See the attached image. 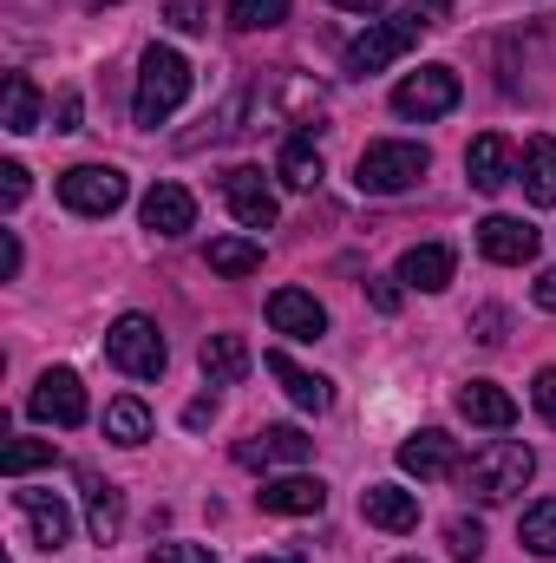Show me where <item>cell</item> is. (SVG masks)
Here are the masks:
<instances>
[{"instance_id": "obj_20", "label": "cell", "mask_w": 556, "mask_h": 563, "mask_svg": "<svg viewBox=\"0 0 556 563\" xmlns=\"http://www.w3.org/2000/svg\"><path fill=\"white\" fill-rule=\"evenodd\" d=\"M86 531H92V544H119V531H125V492L99 472H86Z\"/></svg>"}, {"instance_id": "obj_4", "label": "cell", "mask_w": 556, "mask_h": 563, "mask_svg": "<svg viewBox=\"0 0 556 563\" xmlns=\"http://www.w3.org/2000/svg\"><path fill=\"white\" fill-rule=\"evenodd\" d=\"M419 33H425V13H419V7L393 13V20H374V26H367V33H360L354 46H347V59H341V66H347V79L387 73V66H393V59H400V53L413 46Z\"/></svg>"}, {"instance_id": "obj_22", "label": "cell", "mask_w": 556, "mask_h": 563, "mask_svg": "<svg viewBox=\"0 0 556 563\" xmlns=\"http://www.w3.org/2000/svg\"><path fill=\"white\" fill-rule=\"evenodd\" d=\"M458 413L471 426H491V432H504V426L518 420V400L498 387V380H465L458 387Z\"/></svg>"}, {"instance_id": "obj_36", "label": "cell", "mask_w": 556, "mask_h": 563, "mask_svg": "<svg viewBox=\"0 0 556 563\" xmlns=\"http://www.w3.org/2000/svg\"><path fill=\"white\" fill-rule=\"evenodd\" d=\"M504 328H511V314H504V308H478V314H471V334H478L485 347H498V341H504Z\"/></svg>"}, {"instance_id": "obj_3", "label": "cell", "mask_w": 556, "mask_h": 563, "mask_svg": "<svg viewBox=\"0 0 556 563\" xmlns=\"http://www.w3.org/2000/svg\"><path fill=\"white\" fill-rule=\"evenodd\" d=\"M425 170H432V151L425 144L374 139L360 151V164H354V184H360V197H400V190H413Z\"/></svg>"}, {"instance_id": "obj_2", "label": "cell", "mask_w": 556, "mask_h": 563, "mask_svg": "<svg viewBox=\"0 0 556 563\" xmlns=\"http://www.w3.org/2000/svg\"><path fill=\"white\" fill-rule=\"evenodd\" d=\"M531 478H537V452H531L524 439H491V445L471 452V465H465V492H471L478 505H511Z\"/></svg>"}, {"instance_id": "obj_23", "label": "cell", "mask_w": 556, "mask_h": 563, "mask_svg": "<svg viewBox=\"0 0 556 563\" xmlns=\"http://www.w3.org/2000/svg\"><path fill=\"white\" fill-rule=\"evenodd\" d=\"M276 177L288 184V190H314V184L327 177L314 132H294V139H281V151H276Z\"/></svg>"}, {"instance_id": "obj_11", "label": "cell", "mask_w": 556, "mask_h": 563, "mask_svg": "<svg viewBox=\"0 0 556 563\" xmlns=\"http://www.w3.org/2000/svg\"><path fill=\"white\" fill-rule=\"evenodd\" d=\"M465 177H471V190H485V197H498L511 177H518V151L504 132H485V139L465 144Z\"/></svg>"}, {"instance_id": "obj_17", "label": "cell", "mask_w": 556, "mask_h": 563, "mask_svg": "<svg viewBox=\"0 0 556 563\" xmlns=\"http://www.w3.org/2000/svg\"><path fill=\"white\" fill-rule=\"evenodd\" d=\"M13 505H20V518L33 525V544H40V551H66V544H73V511H66V498H53V492H13Z\"/></svg>"}, {"instance_id": "obj_6", "label": "cell", "mask_w": 556, "mask_h": 563, "mask_svg": "<svg viewBox=\"0 0 556 563\" xmlns=\"http://www.w3.org/2000/svg\"><path fill=\"white\" fill-rule=\"evenodd\" d=\"M125 170H112V164H73L66 177H59V203L73 210V217H112L119 203H125Z\"/></svg>"}, {"instance_id": "obj_29", "label": "cell", "mask_w": 556, "mask_h": 563, "mask_svg": "<svg viewBox=\"0 0 556 563\" xmlns=\"http://www.w3.org/2000/svg\"><path fill=\"white\" fill-rule=\"evenodd\" d=\"M105 439H119V445H144V439H151V407L132 400V394L112 400V407H105Z\"/></svg>"}, {"instance_id": "obj_39", "label": "cell", "mask_w": 556, "mask_h": 563, "mask_svg": "<svg viewBox=\"0 0 556 563\" xmlns=\"http://www.w3.org/2000/svg\"><path fill=\"white\" fill-rule=\"evenodd\" d=\"M210 420H216V394H197V400L184 407V426H190V432H203Z\"/></svg>"}, {"instance_id": "obj_33", "label": "cell", "mask_w": 556, "mask_h": 563, "mask_svg": "<svg viewBox=\"0 0 556 563\" xmlns=\"http://www.w3.org/2000/svg\"><path fill=\"white\" fill-rule=\"evenodd\" d=\"M151 563H216L210 544H177V538H164V544H151Z\"/></svg>"}, {"instance_id": "obj_28", "label": "cell", "mask_w": 556, "mask_h": 563, "mask_svg": "<svg viewBox=\"0 0 556 563\" xmlns=\"http://www.w3.org/2000/svg\"><path fill=\"white\" fill-rule=\"evenodd\" d=\"M518 544L531 558H556V498H537L524 518H518Z\"/></svg>"}, {"instance_id": "obj_32", "label": "cell", "mask_w": 556, "mask_h": 563, "mask_svg": "<svg viewBox=\"0 0 556 563\" xmlns=\"http://www.w3.org/2000/svg\"><path fill=\"white\" fill-rule=\"evenodd\" d=\"M445 551L458 563H478L485 558V525H478V518H452V525H445Z\"/></svg>"}, {"instance_id": "obj_19", "label": "cell", "mask_w": 556, "mask_h": 563, "mask_svg": "<svg viewBox=\"0 0 556 563\" xmlns=\"http://www.w3.org/2000/svg\"><path fill=\"white\" fill-rule=\"evenodd\" d=\"M360 518H367L374 531L407 538V531H419V498L407 485H367V492H360Z\"/></svg>"}, {"instance_id": "obj_24", "label": "cell", "mask_w": 556, "mask_h": 563, "mask_svg": "<svg viewBox=\"0 0 556 563\" xmlns=\"http://www.w3.org/2000/svg\"><path fill=\"white\" fill-rule=\"evenodd\" d=\"M197 361H203V380H210V387H236V380L249 374V361H256V354H249V341H243V334H210Z\"/></svg>"}, {"instance_id": "obj_18", "label": "cell", "mask_w": 556, "mask_h": 563, "mask_svg": "<svg viewBox=\"0 0 556 563\" xmlns=\"http://www.w3.org/2000/svg\"><path fill=\"white\" fill-rule=\"evenodd\" d=\"M256 505L276 511V518H314V511L327 505V485L308 478V472H281V478H269V485L256 492Z\"/></svg>"}, {"instance_id": "obj_14", "label": "cell", "mask_w": 556, "mask_h": 563, "mask_svg": "<svg viewBox=\"0 0 556 563\" xmlns=\"http://www.w3.org/2000/svg\"><path fill=\"white\" fill-rule=\"evenodd\" d=\"M236 459L243 465H308L314 459V439L301 426H263V432H249L236 445Z\"/></svg>"}, {"instance_id": "obj_5", "label": "cell", "mask_w": 556, "mask_h": 563, "mask_svg": "<svg viewBox=\"0 0 556 563\" xmlns=\"http://www.w3.org/2000/svg\"><path fill=\"white\" fill-rule=\"evenodd\" d=\"M105 361L119 374H132V380H157L164 361H170V347H164V334H157L151 314H119L112 334H105Z\"/></svg>"}, {"instance_id": "obj_15", "label": "cell", "mask_w": 556, "mask_h": 563, "mask_svg": "<svg viewBox=\"0 0 556 563\" xmlns=\"http://www.w3.org/2000/svg\"><path fill=\"white\" fill-rule=\"evenodd\" d=\"M269 328L288 334V341H321L327 334V308L308 288H276L269 295Z\"/></svg>"}, {"instance_id": "obj_16", "label": "cell", "mask_w": 556, "mask_h": 563, "mask_svg": "<svg viewBox=\"0 0 556 563\" xmlns=\"http://www.w3.org/2000/svg\"><path fill=\"white\" fill-rule=\"evenodd\" d=\"M263 367L276 374V380H281V394H288V400H294L301 413H327V407H334V380L308 374V367H301L294 354H281V347H269V354H263Z\"/></svg>"}, {"instance_id": "obj_42", "label": "cell", "mask_w": 556, "mask_h": 563, "mask_svg": "<svg viewBox=\"0 0 556 563\" xmlns=\"http://www.w3.org/2000/svg\"><path fill=\"white\" fill-rule=\"evenodd\" d=\"M531 301H537V308H551V314H556V269H544V276L531 282Z\"/></svg>"}, {"instance_id": "obj_9", "label": "cell", "mask_w": 556, "mask_h": 563, "mask_svg": "<svg viewBox=\"0 0 556 563\" xmlns=\"http://www.w3.org/2000/svg\"><path fill=\"white\" fill-rule=\"evenodd\" d=\"M223 203H230V217H236L243 230H276V217H281L276 190H269V177H263L256 164L223 170Z\"/></svg>"}, {"instance_id": "obj_37", "label": "cell", "mask_w": 556, "mask_h": 563, "mask_svg": "<svg viewBox=\"0 0 556 563\" xmlns=\"http://www.w3.org/2000/svg\"><path fill=\"white\" fill-rule=\"evenodd\" d=\"M79 119H86V99L79 92H59L53 99V132H79Z\"/></svg>"}, {"instance_id": "obj_27", "label": "cell", "mask_w": 556, "mask_h": 563, "mask_svg": "<svg viewBox=\"0 0 556 563\" xmlns=\"http://www.w3.org/2000/svg\"><path fill=\"white\" fill-rule=\"evenodd\" d=\"M210 269H216V276H256V269H263V243H256V236H216V243H210Z\"/></svg>"}, {"instance_id": "obj_21", "label": "cell", "mask_w": 556, "mask_h": 563, "mask_svg": "<svg viewBox=\"0 0 556 563\" xmlns=\"http://www.w3.org/2000/svg\"><path fill=\"white\" fill-rule=\"evenodd\" d=\"M452 269H458V256H452L445 243H413V250L400 256V282H407V288H419V295L452 288Z\"/></svg>"}, {"instance_id": "obj_8", "label": "cell", "mask_w": 556, "mask_h": 563, "mask_svg": "<svg viewBox=\"0 0 556 563\" xmlns=\"http://www.w3.org/2000/svg\"><path fill=\"white\" fill-rule=\"evenodd\" d=\"M26 413L46 426H86V387H79V374L73 367H46L40 380H33V394H26Z\"/></svg>"}, {"instance_id": "obj_35", "label": "cell", "mask_w": 556, "mask_h": 563, "mask_svg": "<svg viewBox=\"0 0 556 563\" xmlns=\"http://www.w3.org/2000/svg\"><path fill=\"white\" fill-rule=\"evenodd\" d=\"M26 203V164H0V210H20Z\"/></svg>"}, {"instance_id": "obj_38", "label": "cell", "mask_w": 556, "mask_h": 563, "mask_svg": "<svg viewBox=\"0 0 556 563\" xmlns=\"http://www.w3.org/2000/svg\"><path fill=\"white\" fill-rule=\"evenodd\" d=\"M531 400H537V413L556 426V367H544V374L531 380Z\"/></svg>"}, {"instance_id": "obj_45", "label": "cell", "mask_w": 556, "mask_h": 563, "mask_svg": "<svg viewBox=\"0 0 556 563\" xmlns=\"http://www.w3.org/2000/svg\"><path fill=\"white\" fill-rule=\"evenodd\" d=\"M92 7H119V0H92Z\"/></svg>"}, {"instance_id": "obj_10", "label": "cell", "mask_w": 556, "mask_h": 563, "mask_svg": "<svg viewBox=\"0 0 556 563\" xmlns=\"http://www.w3.org/2000/svg\"><path fill=\"white\" fill-rule=\"evenodd\" d=\"M537 243H544V230L524 223V217H485V223H478V250H485L491 263H504V269H524V263L537 256Z\"/></svg>"}, {"instance_id": "obj_34", "label": "cell", "mask_w": 556, "mask_h": 563, "mask_svg": "<svg viewBox=\"0 0 556 563\" xmlns=\"http://www.w3.org/2000/svg\"><path fill=\"white\" fill-rule=\"evenodd\" d=\"M164 20H170L177 33H203V26H210V13H203V0H164Z\"/></svg>"}, {"instance_id": "obj_44", "label": "cell", "mask_w": 556, "mask_h": 563, "mask_svg": "<svg viewBox=\"0 0 556 563\" xmlns=\"http://www.w3.org/2000/svg\"><path fill=\"white\" fill-rule=\"evenodd\" d=\"M249 563H301V558H249Z\"/></svg>"}, {"instance_id": "obj_1", "label": "cell", "mask_w": 556, "mask_h": 563, "mask_svg": "<svg viewBox=\"0 0 556 563\" xmlns=\"http://www.w3.org/2000/svg\"><path fill=\"white\" fill-rule=\"evenodd\" d=\"M190 86H197L190 59H184L177 46H151V53L138 59V99H132V119H138L144 132H157V125L190 99Z\"/></svg>"}, {"instance_id": "obj_13", "label": "cell", "mask_w": 556, "mask_h": 563, "mask_svg": "<svg viewBox=\"0 0 556 563\" xmlns=\"http://www.w3.org/2000/svg\"><path fill=\"white\" fill-rule=\"evenodd\" d=\"M138 217H144L151 236H190V230H197V197H190L184 184H151L144 203H138Z\"/></svg>"}, {"instance_id": "obj_40", "label": "cell", "mask_w": 556, "mask_h": 563, "mask_svg": "<svg viewBox=\"0 0 556 563\" xmlns=\"http://www.w3.org/2000/svg\"><path fill=\"white\" fill-rule=\"evenodd\" d=\"M0 276L7 282L20 276V236H13V230H0Z\"/></svg>"}, {"instance_id": "obj_12", "label": "cell", "mask_w": 556, "mask_h": 563, "mask_svg": "<svg viewBox=\"0 0 556 563\" xmlns=\"http://www.w3.org/2000/svg\"><path fill=\"white\" fill-rule=\"evenodd\" d=\"M400 472H413V478H452L458 472V439L445 426H419L413 439H400Z\"/></svg>"}, {"instance_id": "obj_25", "label": "cell", "mask_w": 556, "mask_h": 563, "mask_svg": "<svg viewBox=\"0 0 556 563\" xmlns=\"http://www.w3.org/2000/svg\"><path fill=\"white\" fill-rule=\"evenodd\" d=\"M518 184H524V197L531 203H556V139H531L524 144V170H518Z\"/></svg>"}, {"instance_id": "obj_30", "label": "cell", "mask_w": 556, "mask_h": 563, "mask_svg": "<svg viewBox=\"0 0 556 563\" xmlns=\"http://www.w3.org/2000/svg\"><path fill=\"white\" fill-rule=\"evenodd\" d=\"M223 20H230L236 33H269V26L288 20V0H230V7H223Z\"/></svg>"}, {"instance_id": "obj_7", "label": "cell", "mask_w": 556, "mask_h": 563, "mask_svg": "<svg viewBox=\"0 0 556 563\" xmlns=\"http://www.w3.org/2000/svg\"><path fill=\"white\" fill-rule=\"evenodd\" d=\"M458 99H465V86H458L452 66H419V73H407L393 86V112L400 119H445V112H458Z\"/></svg>"}, {"instance_id": "obj_41", "label": "cell", "mask_w": 556, "mask_h": 563, "mask_svg": "<svg viewBox=\"0 0 556 563\" xmlns=\"http://www.w3.org/2000/svg\"><path fill=\"white\" fill-rule=\"evenodd\" d=\"M400 282V276H393ZM393 282H367V295H374V308H380V314H393V308H400V288H393Z\"/></svg>"}, {"instance_id": "obj_31", "label": "cell", "mask_w": 556, "mask_h": 563, "mask_svg": "<svg viewBox=\"0 0 556 563\" xmlns=\"http://www.w3.org/2000/svg\"><path fill=\"white\" fill-rule=\"evenodd\" d=\"M40 465H53V439H13V445L0 452V472H7V478H26V472H40Z\"/></svg>"}, {"instance_id": "obj_43", "label": "cell", "mask_w": 556, "mask_h": 563, "mask_svg": "<svg viewBox=\"0 0 556 563\" xmlns=\"http://www.w3.org/2000/svg\"><path fill=\"white\" fill-rule=\"evenodd\" d=\"M327 7H347V13H380L387 0H327Z\"/></svg>"}, {"instance_id": "obj_46", "label": "cell", "mask_w": 556, "mask_h": 563, "mask_svg": "<svg viewBox=\"0 0 556 563\" xmlns=\"http://www.w3.org/2000/svg\"><path fill=\"white\" fill-rule=\"evenodd\" d=\"M400 563H419V558H400Z\"/></svg>"}, {"instance_id": "obj_26", "label": "cell", "mask_w": 556, "mask_h": 563, "mask_svg": "<svg viewBox=\"0 0 556 563\" xmlns=\"http://www.w3.org/2000/svg\"><path fill=\"white\" fill-rule=\"evenodd\" d=\"M0 125H7L13 139L40 132V86H33L26 73H7V106H0Z\"/></svg>"}]
</instances>
